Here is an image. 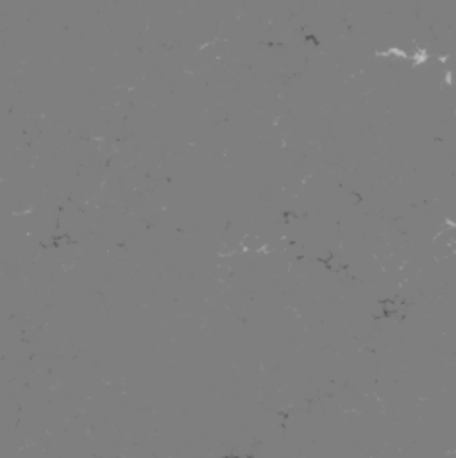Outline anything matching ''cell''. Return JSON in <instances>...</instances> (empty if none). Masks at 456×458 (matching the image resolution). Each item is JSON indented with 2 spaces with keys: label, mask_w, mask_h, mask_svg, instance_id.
Wrapping results in <instances>:
<instances>
[{
  "label": "cell",
  "mask_w": 456,
  "mask_h": 458,
  "mask_svg": "<svg viewBox=\"0 0 456 458\" xmlns=\"http://www.w3.org/2000/svg\"><path fill=\"white\" fill-rule=\"evenodd\" d=\"M381 312H383V315H385V317L399 315V312H401V302H399V301H392V299L381 301Z\"/></svg>",
  "instance_id": "1"
}]
</instances>
